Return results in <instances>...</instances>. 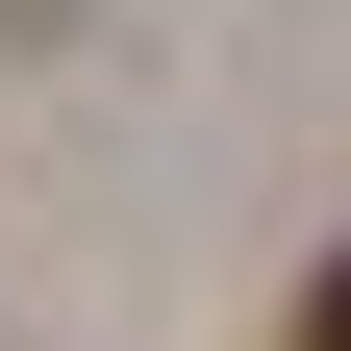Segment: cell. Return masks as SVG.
Masks as SVG:
<instances>
[{"label": "cell", "mask_w": 351, "mask_h": 351, "mask_svg": "<svg viewBox=\"0 0 351 351\" xmlns=\"http://www.w3.org/2000/svg\"><path fill=\"white\" fill-rule=\"evenodd\" d=\"M301 351H351V251H326V276H301Z\"/></svg>", "instance_id": "obj_1"}]
</instances>
